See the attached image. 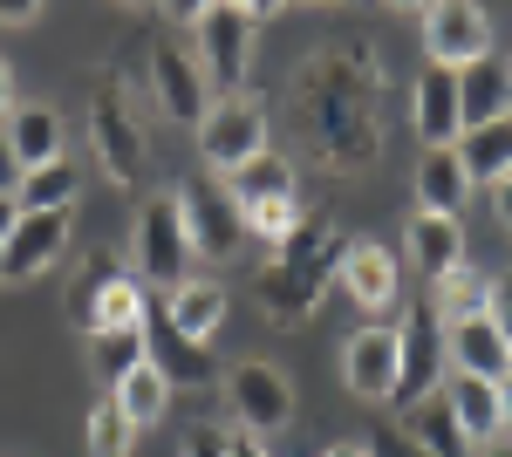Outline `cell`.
<instances>
[{
  "label": "cell",
  "mask_w": 512,
  "mask_h": 457,
  "mask_svg": "<svg viewBox=\"0 0 512 457\" xmlns=\"http://www.w3.org/2000/svg\"><path fill=\"white\" fill-rule=\"evenodd\" d=\"M151 362V342H144V328H89V369L103 389H117L130 369H144Z\"/></svg>",
  "instance_id": "25"
},
{
  "label": "cell",
  "mask_w": 512,
  "mask_h": 457,
  "mask_svg": "<svg viewBox=\"0 0 512 457\" xmlns=\"http://www.w3.org/2000/svg\"><path fill=\"white\" fill-rule=\"evenodd\" d=\"M424 301H431L437 321L451 328V321H465V314H485V307H492V280L472 273V267H451V273H437V280H431Z\"/></svg>",
  "instance_id": "29"
},
{
  "label": "cell",
  "mask_w": 512,
  "mask_h": 457,
  "mask_svg": "<svg viewBox=\"0 0 512 457\" xmlns=\"http://www.w3.org/2000/svg\"><path fill=\"white\" fill-rule=\"evenodd\" d=\"M226 457H267V444H260L253 430H233V437H226Z\"/></svg>",
  "instance_id": "38"
},
{
  "label": "cell",
  "mask_w": 512,
  "mask_h": 457,
  "mask_svg": "<svg viewBox=\"0 0 512 457\" xmlns=\"http://www.w3.org/2000/svg\"><path fill=\"white\" fill-rule=\"evenodd\" d=\"M14 185H21V157L7 151V130H0V198H14Z\"/></svg>",
  "instance_id": "36"
},
{
  "label": "cell",
  "mask_w": 512,
  "mask_h": 457,
  "mask_svg": "<svg viewBox=\"0 0 512 457\" xmlns=\"http://www.w3.org/2000/svg\"><path fill=\"white\" fill-rule=\"evenodd\" d=\"M226 198H233L239 212L246 205H267V198H294V164H287V151H260V157H246L239 171H226Z\"/></svg>",
  "instance_id": "23"
},
{
  "label": "cell",
  "mask_w": 512,
  "mask_h": 457,
  "mask_svg": "<svg viewBox=\"0 0 512 457\" xmlns=\"http://www.w3.org/2000/svg\"><path fill=\"white\" fill-rule=\"evenodd\" d=\"M219 7H239V14H246V21H260V14H274L280 0H219Z\"/></svg>",
  "instance_id": "42"
},
{
  "label": "cell",
  "mask_w": 512,
  "mask_h": 457,
  "mask_svg": "<svg viewBox=\"0 0 512 457\" xmlns=\"http://www.w3.org/2000/svg\"><path fill=\"white\" fill-rule=\"evenodd\" d=\"M465 191H472V178H465L458 151H424V164H417V205L424 212H451L458 219Z\"/></svg>",
  "instance_id": "27"
},
{
  "label": "cell",
  "mask_w": 512,
  "mask_h": 457,
  "mask_svg": "<svg viewBox=\"0 0 512 457\" xmlns=\"http://www.w3.org/2000/svg\"><path fill=\"white\" fill-rule=\"evenodd\" d=\"M444 396H451V417H458V430H465L472 444H492V437H506V430H499V382L451 376V382H444Z\"/></svg>",
  "instance_id": "24"
},
{
  "label": "cell",
  "mask_w": 512,
  "mask_h": 457,
  "mask_svg": "<svg viewBox=\"0 0 512 457\" xmlns=\"http://www.w3.org/2000/svg\"><path fill=\"white\" fill-rule=\"evenodd\" d=\"M403 239H410V260L424 267V280H437V273H451V267H465V226H458L451 212H417Z\"/></svg>",
  "instance_id": "19"
},
{
  "label": "cell",
  "mask_w": 512,
  "mask_h": 457,
  "mask_svg": "<svg viewBox=\"0 0 512 457\" xmlns=\"http://www.w3.org/2000/svg\"><path fill=\"white\" fill-rule=\"evenodd\" d=\"M478 457H512V437H492V444H478Z\"/></svg>",
  "instance_id": "45"
},
{
  "label": "cell",
  "mask_w": 512,
  "mask_h": 457,
  "mask_svg": "<svg viewBox=\"0 0 512 457\" xmlns=\"http://www.w3.org/2000/svg\"><path fill=\"white\" fill-rule=\"evenodd\" d=\"M485 314H492V328L506 335V355H512V273L492 280V307H485Z\"/></svg>",
  "instance_id": "34"
},
{
  "label": "cell",
  "mask_w": 512,
  "mask_h": 457,
  "mask_svg": "<svg viewBox=\"0 0 512 457\" xmlns=\"http://www.w3.org/2000/svg\"><path fill=\"white\" fill-rule=\"evenodd\" d=\"M403 437H410L424 457H472V451H478L472 437L458 430V417H451V396H444V389H431L424 403H410V410H403Z\"/></svg>",
  "instance_id": "18"
},
{
  "label": "cell",
  "mask_w": 512,
  "mask_h": 457,
  "mask_svg": "<svg viewBox=\"0 0 512 457\" xmlns=\"http://www.w3.org/2000/svg\"><path fill=\"white\" fill-rule=\"evenodd\" d=\"M410 116H417V137L431 151H451L465 137V116H458V69H424L417 89H410Z\"/></svg>",
  "instance_id": "15"
},
{
  "label": "cell",
  "mask_w": 512,
  "mask_h": 457,
  "mask_svg": "<svg viewBox=\"0 0 512 457\" xmlns=\"http://www.w3.org/2000/svg\"><path fill=\"white\" fill-rule=\"evenodd\" d=\"M185 267H192V232H185V212H178V191H158L137 212V273L171 294L185 280Z\"/></svg>",
  "instance_id": "2"
},
{
  "label": "cell",
  "mask_w": 512,
  "mask_h": 457,
  "mask_svg": "<svg viewBox=\"0 0 512 457\" xmlns=\"http://www.w3.org/2000/svg\"><path fill=\"white\" fill-rule=\"evenodd\" d=\"M458 116H465V130L512 116V62H499V55L465 62V69H458Z\"/></svg>",
  "instance_id": "16"
},
{
  "label": "cell",
  "mask_w": 512,
  "mask_h": 457,
  "mask_svg": "<svg viewBox=\"0 0 512 457\" xmlns=\"http://www.w3.org/2000/svg\"><path fill=\"white\" fill-rule=\"evenodd\" d=\"M137 451V423L117 410V396H103L89 410V457H130Z\"/></svg>",
  "instance_id": "31"
},
{
  "label": "cell",
  "mask_w": 512,
  "mask_h": 457,
  "mask_svg": "<svg viewBox=\"0 0 512 457\" xmlns=\"http://www.w3.org/2000/svg\"><path fill=\"white\" fill-rule=\"evenodd\" d=\"M308 226V212H301V205H294V198H267V205H246V232H260V239H267V246H287V239H294V232Z\"/></svg>",
  "instance_id": "32"
},
{
  "label": "cell",
  "mask_w": 512,
  "mask_h": 457,
  "mask_svg": "<svg viewBox=\"0 0 512 457\" xmlns=\"http://www.w3.org/2000/svg\"><path fill=\"white\" fill-rule=\"evenodd\" d=\"M451 151H458V164H465V178H472V185H499V178L512 171V116L465 130Z\"/></svg>",
  "instance_id": "22"
},
{
  "label": "cell",
  "mask_w": 512,
  "mask_h": 457,
  "mask_svg": "<svg viewBox=\"0 0 512 457\" xmlns=\"http://www.w3.org/2000/svg\"><path fill=\"white\" fill-rule=\"evenodd\" d=\"M69 205H76V164H69V157L21 171V185H14V212H69Z\"/></svg>",
  "instance_id": "28"
},
{
  "label": "cell",
  "mask_w": 512,
  "mask_h": 457,
  "mask_svg": "<svg viewBox=\"0 0 512 457\" xmlns=\"http://www.w3.org/2000/svg\"><path fill=\"white\" fill-rule=\"evenodd\" d=\"M69 246V212H21L14 232H7V260H0V287L7 280H35L62 260Z\"/></svg>",
  "instance_id": "11"
},
{
  "label": "cell",
  "mask_w": 512,
  "mask_h": 457,
  "mask_svg": "<svg viewBox=\"0 0 512 457\" xmlns=\"http://www.w3.org/2000/svg\"><path fill=\"white\" fill-rule=\"evenodd\" d=\"M342 369H349V389L362 403H390L396 396V328H383V321L355 328L349 348H342Z\"/></svg>",
  "instance_id": "13"
},
{
  "label": "cell",
  "mask_w": 512,
  "mask_h": 457,
  "mask_svg": "<svg viewBox=\"0 0 512 457\" xmlns=\"http://www.w3.org/2000/svg\"><path fill=\"white\" fill-rule=\"evenodd\" d=\"M349 246H355V239H342V232L321 226V219H308V226L280 246V267L260 273V307H267L274 321H308L315 301H321V287L342 273Z\"/></svg>",
  "instance_id": "1"
},
{
  "label": "cell",
  "mask_w": 512,
  "mask_h": 457,
  "mask_svg": "<svg viewBox=\"0 0 512 457\" xmlns=\"http://www.w3.org/2000/svg\"><path fill=\"white\" fill-rule=\"evenodd\" d=\"M178 212H185V232H192V253L205 260H233L239 239H246V212H239L226 185H212V178H185L178 185Z\"/></svg>",
  "instance_id": "4"
},
{
  "label": "cell",
  "mask_w": 512,
  "mask_h": 457,
  "mask_svg": "<svg viewBox=\"0 0 512 457\" xmlns=\"http://www.w3.org/2000/svg\"><path fill=\"white\" fill-rule=\"evenodd\" d=\"M144 307H151L144 280H130V273L117 267L103 280V294L89 301V314H82V335H89V328H144Z\"/></svg>",
  "instance_id": "26"
},
{
  "label": "cell",
  "mask_w": 512,
  "mask_h": 457,
  "mask_svg": "<svg viewBox=\"0 0 512 457\" xmlns=\"http://www.w3.org/2000/svg\"><path fill=\"white\" fill-rule=\"evenodd\" d=\"M110 273H117V260H110V253H89V267H82V280H76V321L89 314V301L103 294V280H110Z\"/></svg>",
  "instance_id": "33"
},
{
  "label": "cell",
  "mask_w": 512,
  "mask_h": 457,
  "mask_svg": "<svg viewBox=\"0 0 512 457\" xmlns=\"http://www.w3.org/2000/svg\"><path fill=\"white\" fill-rule=\"evenodd\" d=\"M321 457H369V444H328Z\"/></svg>",
  "instance_id": "46"
},
{
  "label": "cell",
  "mask_w": 512,
  "mask_h": 457,
  "mask_svg": "<svg viewBox=\"0 0 512 457\" xmlns=\"http://www.w3.org/2000/svg\"><path fill=\"white\" fill-rule=\"evenodd\" d=\"M144 342H151V369H164L171 389H205L212 369H219V362L205 355V342H192V335H178V328H171L164 301L144 307Z\"/></svg>",
  "instance_id": "12"
},
{
  "label": "cell",
  "mask_w": 512,
  "mask_h": 457,
  "mask_svg": "<svg viewBox=\"0 0 512 457\" xmlns=\"http://www.w3.org/2000/svg\"><path fill=\"white\" fill-rule=\"evenodd\" d=\"M110 396H117V410L137 423V430H144V423H158L164 410H171V382H164V369H151V362H144V369H130Z\"/></svg>",
  "instance_id": "30"
},
{
  "label": "cell",
  "mask_w": 512,
  "mask_h": 457,
  "mask_svg": "<svg viewBox=\"0 0 512 457\" xmlns=\"http://www.w3.org/2000/svg\"><path fill=\"white\" fill-rule=\"evenodd\" d=\"M192 55L198 69H205V82H226V89H239L246 82V69H253V21L239 14V7H205L192 21Z\"/></svg>",
  "instance_id": "6"
},
{
  "label": "cell",
  "mask_w": 512,
  "mask_h": 457,
  "mask_svg": "<svg viewBox=\"0 0 512 457\" xmlns=\"http://www.w3.org/2000/svg\"><path fill=\"white\" fill-rule=\"evenodd\" d=\"M226 403H233L239 430H253V437H274V430L294 423V389L274 362H239L226 376Z\"/></svg>",
  "instance_id": "7"
},
{
  "label": "cell",
  "mask_w": 512,
  "mask_h": 457,
  "mask_svg": "<svg viewBox=\"0 0 512 457\" xmlns=\"http://www.w3.org/2000/svg\"><path fill=\"white\" fill-rule=\"evenodd\" d=\"M0 130H7V151L21 157V171H35V164H55V157H69V151H62V116L41 110V103H14V116H7Z\"/></svg>",
  "instance_id": "20"
},
{
  "label": "cell",
  "mask_w": 512,
  "mask_h": 457,
  "mask_svg": "<svg viewBox=\"0 0 512 457\" xmlns=\"http://www.w3.org/2000/svg\"><path fill=\"white\" fill-rule=\"evenodd\" d=\"M151 89H158V103L171 123H205V110H212V82H205V69H198V55L185 48V41H151Z\"/></svg>",
  "instance_id": "9"
},
{
  "label": "cell",
  "mask_w": 512,
  "mask_h": 457,
  "mask_svg": "<svg viewBox=\"0 0 512 457\" xmlns=\"http://www.w3.org/2000/svg\"><path fill=\"white\" fill-rule=\"evenodd\" d=\"M444 355L458 376H478V382H506L512 376V355H506V335L492 328V314H465L444 328Z\"/></svg>",
  "instance_id": "14"
},
{
  "label": "cell",
  "mask_w": 512,
  "mask_h": 457,
  "mask_svg": "<svg viewBox=\"0 0 512 457\" xmlns=\"http://www.w3.org/2000/svg\"><path fill=\"white\" fill-rule=\"evenodd\" d=\"M185 457H226V430H212V423L185 430Z\"/></svg>",
  "instance_id": "35"
},
{
  "label": "cell",
  "mask_w": 512,
  "mask_h": 457,
  "mask_svg": "<svg viewBox=\"0 0 512 457\" xmlns=\"http://www.w3.org/2000/svg\"><path fill=\"white\" fill-rule=\"evenodd\" d=\"M492 212H499V226L512 232V171L499 178V185H492Z\"/></svg>",
  "instance_id": "39"
},
{
  "label": "cell",
  "mask_w": 512,
  "mask_h": 457,
  "mask_svg": "<svg viewBox=\"0 0 512 457\" xmlns=\"http://www.w3.org/2000/svg\"><path fill=\"white\" fill-rule=\"evenodd\" d=\"M89 137H96V157H103V171H110L117 185H137V178H144V130H137V116L123 110L117 89H96V103H89Z\"/></svg>",
  "instance_id": "10"
},
{
  "label": "cell",
  "mask_w": 512,
  "mask_h": 457,
  "mask_svg": "<svg viewBox=\"0 0 512 457\" xmlns=\"http://www.w3.org/2000/svg\"><path fill=\"white\" fill-rule=\"evenodd\" d=\"M424 48L437 69H465L478 55H492V21L478 0H431L424 7Z\"/></svg>",
  "instance_id": "8"
},
{
  "label": "cell",
  "mask_w": 512,
  "mask_h": 457,
  "mask_svg": "<svg viewBox=\"0 0 512 457\" xmlns=\"http://www.w3.org/2000/svg\"><path fill=\"white\" fill-rule=\"evenodd\" d=\"M499 430H506V437H512V376L499 382Z\"/></svg>",
  "instance_id": "44"
},
{
  "label": "cell",
  "mask_w": 512,
  "mask_h": 457,
  "mask_svg": "<svg viewBox=\"0 0 512 457\" xmlns=\"http://www.w3.org/2000/svg\"><path fill=\"white\" fill-rule=\"evenodd\" d=\"M198 151H205L212 171H239L246 157L267 151V110H260V103H246V96L212 103L205 123H198Z\"/></svg>",
  "instance_id": "5"
},
{
  "label": "cell",
  "mask_w": 512,
  "mask_h": 457,
  "mask_svg": "<svg viewBox=\"0 0 512 457\" xmlns=\"http://www.w3.org/2000/svg\"><path fill=\"white\" fill-rule=\"evenodd\" d=\"M164 314H171V328H178V335L212 342V335L226 328V287H219V280H178V287H171V301H164Z\"/></svg>",
  "instance_id": "21"
},
{
  "label": "cell",
  "mask_w": 512,
  "mask_h": 457,
  "mask_svg": "<svg viewBox=\"0 0 512 457\" xmlns=\"http://www.w3.org/2000/svg\"><path fill=\"white\" fill-rule=\"evenodd\" d=\"M14 116V76H7V62H0V123Z\"/></svg>",
  "instance_id": "43"
},
{
  "label": "cell",
  "mask_w": 512,
  "mask_h": 457,
  "mask_svg": "<svg viewBox=\"0 0 512 457\" xmlns=\"http://www.w3.org/2000/svg\"><path fill=\"white\" fill-rule=\"evenodd\" d=\"M164 7H171V21H198V14L219 7V0H164Z\"/></svg>",
  "instance_id": "41"
},
{
  "label": "cell",
  "mask_w": 512,
  "mask_h": 457,
  "mask_svg": "<svg viewBox=\"0 0 512 457\" xmlns=\"http://www.w3.org/2000/svg\"><path fill=\"white\" fill-rule=\"evenodd\" d=\"M383 7H403V14H424L431 0H383Z\"/></svg>",
  "instance_id": "47"
},
{
  "label": "cell",
  "mask_w": 512,
  "mask_h": 457,
  "mask_svg": "<svg viewBox=\"0 0 512 457\" xmlns=\"http://www.w3.org/2000/svg\"><path fill=\"white\" fill-rule=\"evenodd\" d=\"M342 287H349V301H355V307H369V314L396 307V287H403V273H396L390 246H369V239H355L349 260H342Z\"/></svg>",
  "instance_id": "17"
},
{
  "label": "cell",
  "mask_w": 512,
  "mask_h": 457,
  "mask_svg": "<svg viewBox=\"0 0 512 457\" xmlns=\"http://www.w3.org/2000/svg\"><path fill=\"white\" fill-rule=\"evenodd\" d=\"M130 7H144V0H130Z\"/></svg>",
  "instance_id": "48"
},
{
  "label": "cell",
  "mask_w": 512,
  "mask_h": 457,
  "mask_svg": "<svg viewBox=\"0 0 512 457\" xmlns=\"http://www.w3.org/2000/svg\"><path fill=\"white\" fill-rule=\"evenodd\" d=\"M41 0H0V21H35Z\"/></svg>",
  "instance_id": "40"
},
{
  "label": "cell",
  "mask_w": 512,
  "mask_h": 457,
  "mask_svg": "<svg viewBox=\"0 0 512 457\" xmlns=\"http://www.w3.org/2000/svg\"><path fill=\"white\" fill-rule=\"evenodd\" d=\"M369 457H424V451H417V444H410L403 430H383V444H376Z\"/></svg>",
  "instance_id": "37"
},
{
  "label": "cell",
  "mask_w": 512,
  "mask_h": 457,
  "mask_svg": "<svg viewBox=\"0 0 512 457\" xmlns=\"http://www.w3.org/2000/svg\"><path fill=\"white\" fill-rule=\"evenodd\" d=\"M431 389H444V321L431 301H417L396 321V396L390 403H424Z\"/></svg>",
  "instance_id": "3"
}]
</instances>
